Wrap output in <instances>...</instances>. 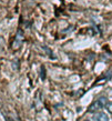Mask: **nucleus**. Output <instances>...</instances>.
Segmentation results:
<instances>
[{
	"label": "nucleus",
	"instance_id": "7ed1b4c3",
	"mask_svg": "<svg viewBox=\"0 0 112 121\" xmlns=\"http://www.w3.org/2000/svg\"><path fill=\"white\" fill-rule=\"evenodd\" d=\"M107 110H108L109 112H111V113H112V102L107 104Z\"/></svg>",
	"mask_w": 112,
	"mask_h": 121
},
{
	"label": "nucleus",
	"instance_id": "f257e3e1",
	"mask_svg": "<svg viewBox=\"0 0 112 121\" xmlns=\"http://www.w3.org/2000/svg\"><path fill=\"white\" fill-rule=\"evenodd\" d=\"M107 104H108V103H107V98L101 97V98H99L97 101H94V102L91 104L90 108H89V111H91V112L99 111V110H101V109H103L104 107H107Z\"/></svg>",
	"mask_w": 112,
	"mask_h": 121
},
{
	"label": "nucleus",
	"instance_id": "20e7f679",
	"mask_svg": "<svg viewBox=\"0 0 112 121\" xmlns=\"http://www.w3.org/2000/svg\"><path fill=\"white\" fill-rule=\"evenodd\" d=\"M84 121H90V120H84Z\"/></svg>",
	"mask_w": 112,
	"mask_h": 121
},
{
	"label": "nucleus",
	"instance_id": "f03ea898",
	"mask_svg": "<svg viewBox=\"0 0 112 121\" xmlns=\"http://www.w3.org/2000/svg\"><path fill=\"white\" fill-rule=\"evenodd\" d=\"M95 119H97V121H109L108 114L104 113V112H99V113H97L95 114Z\"/></svg>",
	"mask_w": 112,
	"mask_h": 121
}]
</instances>
